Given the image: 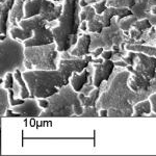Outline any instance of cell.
<instances>
[{"instance_id":"obj_25","label":"cell","mask_w":156,"mask_h":156,"mask_svg":"<svg viewBox=\"0 0 156 156\" xmlns=\"http://www.w3.org/2000/svg\"><path fill=\"white\" fill-rule=\"evenodd\" d=\"M90 117H100L99 115V109L97 106H85L83 109V112L80 115V118H90Z\"/></svg>"},{"instance_id":"obj_23","label":"cell","mask_w":156,"mask_h":156,"mask_svg":"<svg viewBox=\"0 0 156 156\" xmlns=\"http://www.w3.org/2000/svg\"><path fill=\"white\" fill-rule=\"evenodd\" d=\"M9 106H11V102H9V90H6L4 87H1L0 89V115L2 118L4 117Z\"/></svg>"},{"instance_id":"obj_36","label":"cell","mask_w":156,"mask_h":156,"mask_svg":"<svg viewBox=\"0 0 156 156\" xmlns=\"http://www.w3.org/2000/svg\"><path fill=\"white\" fill-rule=\"evenodd\" d=\"M99 115L100 117H108V109H106V108H100L99 109Z\"/></svg>"},{"instance_id":"obj_22","label":"cell","mask_w":156,"mask_h":156,"mask_svg":"<svg viewBox=\"0 0 156 156\" xmlns=\"http://www.w3.org/2000/svg\"><path fill=\"white\" fill-rule=\"evenodd\" d=\"M126 50L128 51H135V52H142L149 56L156 57V47L152 46H146L144 44H126Z\"/></svg>"},{"instance_id":"obj_34","label":"cell","mask_w":156,"mask_h":156,"mask_svg":"<svg viewBox=\"0 0 156 156\" xmlns=\"http://www.w3.org/2000/svg\"><path fill=\"white\" fill-rule=\"evenodd\" d=\"M115 65L118 67H122V68H127L128 64L126 62H124L122 58H121V60H118V62H115Z\"/></svg>"},{"instance_id":"obj_14","label":"cell","mask_w":156,"mask_h":156,"mask_svg":"<svg viewBox=\"0 0 156 156\" xmlns=\"http://www.w3.org/2000/svg\"><path fill=\"white\" fill-rule=\"evenodd\" d=\"M153 80L149 79L148 77H146L145 75L140 74V73L136 72L135 70H133L128 80V85L133 92L136 93H145L151 90V87H153L152 83Z\"/></svg>"},{"instance_id":"obj_24","label":"cell","mask_w":156,"mask_h":156,"mask_svg":"<svg viewBox=\"0 0 156 156\" xmlns=\"http://www.w3.org/2000/svg\"><path fill=\"white\" fill-rule=\"evenodd\" d=\"M152 23L149 19H140V20H137V21L133 22L132 24V28H135L137 30H140V31H144L146 32L147 30H149L152 28Z\"/></svg>"},{"instance_id":"obj_10","label":"cell","mask_w":156,"mask_h":156,"mask_svg":"<svg viewBox=\"0 0 156 156\" xmlns=\"http://www.w3.org/2000/svg\"><path fill=\"white\" fill-rule=\"evenodd\" d=\"M134 70L140 74L145 75L151 80L156 77V57L137 52V58L135 60Z\"/></svg>"},{"instance_id":"obj_29","label":"cell","mask_w":156,"mask_h":156,"mask_svg":"<svg viewBox=\"0 0 156 156\" xmlns=\"http://www.w3.org/2000/svg\"><path fill=\"white\" fill-rule=\"evenodd\" d=\"M115 54V53L112 49H105L104 51H103V53L101 54V57L104 60H108V59H112Z\"/></svg>"},{"instance_id":"obj_16","label":"cell","mask_w":156,"mask_h":156,"mask_svg":"<svg viewBox=\"0 0 156 156\" xmlns=\"http://www.w3.org/2000/svg\"><path fill=\"white\" fill-rule=\"evenodd\" d=\"M90 47H92V37L89 34H83L79 37L78 41L70 53L75 57H84L85 55L90 54Z\"/></svg>"},{"instance_id":"obj_7","label":"cell","mask_w":156,"mask_h":156,"mask_svg":"<svg viewBox=\"0 0 156 156\" xmlns=\"http://www.w3.org/2000/svg\"><path fill=\"white\" fill-rule=\"evenodd\" d=\"M56 43L34 47H25L26 70H58V55Z\"/></svg>"},{"instance_id":"obj_20","label":"cell","mask_w":156,"mask_h":156,"mask_svg":"<svg viewBox=\"0 0 156 156\" xmlns=\"http://www.w3.org/2000/svg\"><path fill=\"white\" fill-rule=\"evenodd\" d=\"M153 112L152 110V104H151L149 98L148 99L140 100L136 102L133 106V115L132 117H147Z\"/></svg>"},{"instance_id":"obj_4","label":"cell","mask_w":156,"mask_h":156,"mask_svg":"<svg viewBox=\"0 0 156 156\" xmlns=\"http://www.w3.org/2000/svg\"><path fill=\"white\" fill-rule=\"evenodd\" d=\"M23 76L31 98L37 99L51 97L68 84L58 70H26Z\"/></svg>"},{"instance_id":"obj_32","label":"cell","mask_w":156,"mask_h":156,"mask_svg":"<svg viewBox=\"0 0 156 156\" xmlns=\"http://www.w3.org/2000/svg\"><path fill=\"white\" fill-rule=\"evenodd\" d=\"M149 100L152 104V110L153 112H156V92L152 93V94L149 95Z\"/></svg>"},{"instance_id":"obj_11","label":"cell","mask_w":156,"mask_h":156,"mask_svg":"<svg viewBox=\"0 0 156 156\" xmlns=\"http://www.w3.org/2000/svg\"><path fill=\"white\" fill-rule=\"evenodd\" d=\"M115 62L112 59L104 60L100 64H94V76H93V85L95 87H101L103 82L109 80L110 76L115 71Z\"/></svg>"},{"instance_id":"obj_26","label":"cell","mask_w":156,"mask_h":156,"mask_svg":"<svg viewBox=\"0 0 156 156\" xmlns=\"http://www.w3.org/2000/svg\"><path fill=\"white\" fill-rule=\"evenodd\" d=\"M107 4H108L107 0H98L96 3L92 4V5L95 9V11H96L98 15H101L107 9V7H108Z\"/></svg>"},{"instance_id":"obj_1","label":"cell","mask_w":156,"mask_h":156,"mask_svg":"<svg viewBox=\"0 0 156 156\" xmlns=\"http://www.w3.org/2000/svg\"><path fill=\"white\" fill-rule=\"evenodd\" d=\"M131 75L128 70L121 71L115 75L107 85V89L101 94L97 108L108 109V117H132L133 106L140 100H144L147 93L133 92L128 85Z\"/></svg>"},{"instance_id":"obj_9","label":"cell","mask_w":156,"mask_h":156,"mask_svg":"<svg viewBox=\"0 0 156 156\" xmlns=\"http://www.w3.org/2000/svg\"><path fill=\"white\" fill-rule=\"evenodd\" d=\"M93 55H85L84 57H72V58H60L58 62V71L62 73L67 83H70V78L74 72L81 73L93 62Z\"/></svg>"},{"instance_id":"obj_42","label":"cell","mask_w":156,"mask_h":156,"mask_svg":"<svg viewBox=\"0 0 156 156\" xmlns=\"http://www.w3.org/2000/svg\"><path fill=\"white\" fill-rule=\"evenodd\" d=\"M154 80H156V77H155V79H154Z\"/></svg>"},{"instance_id":"obj_17","label":"cell","mask_w":156,"mask_h":156,"mask_svg":"<svg viewBox=\"0 0 156 156\" xmlns=\"http://www.w3.org/2000/svg\"><path fill=\"white\" fill-rule=\"evenodd\" d=\"M90 75V72L87 70V68L81 73H77V72L73 73L71 78H70V83L73 87V89L78 93L82 92V90L85 87V85L89 83Z\"/></svg>"},{"instance_id":"obj_21","label":"cell","mask_w":156,"mask_h":156,"mask_svg":"<svg viewBox=\"0 0 156 156\" xmlns=\"http://www.w3.org/2000/svg\"><path fill=\"white\" fill-rule=\"evenodd\" d=\"M14 75H15V79H16V81L18 82V85L20 87L19 97L22 98V99H28V98H31L28 85H27L26 81H25V79H24L23 71L20 69H17L16 71L14 72Z\"/></svg>"},{"instance_id":"obj_27","label":"cell","mask_w":156,"mask_h":156,"mask_svg":"<svg viewBox=\"0 0 156 156\" xmlns=\"http://www.w3.org/2000/svg\"><path fill=\"white\" fill-rule=\"evenodd\" d=\"M15 81H16V79H15L14 72H9L5 75V76H4V84H3V87H5L6 90L14 89Z\"/></svg>"},{"instance_id":"obj_19","label":"cell","mask_w":156,"mask_h":156,"mask_svg":"<svg viewBox=\"0 0 156 156\" xmlns=\"http://www.w3.org/2000/svg\"><path fill=\"white\" fill-rule=\"evenodd\" d=\"M101 96V87H95L89 95H85L84 93H79V100L81 102L82 106H97V103L99 101Z\"/></svg>"},{"instance_id":"obj_8","label":"cell","mask_w":156,"mask_h":156,"mask_svg":"<svg viewBox=\"0 0 156 156\" xmlns=\"http://www.w3.org/2000/svg\"><path fill=\"white\" fill-rule=\"evenodd\" d=\"M60 0H27L25 2V18L41 16L47 22L58 20L64 4H55Z\"/></svg>"},{"instance_id":"obj_40","label":"cell","mask_w":156,"mask_h":156,"mask_svg":"<svg viewBox=\"0 0 156 156\" xmlns=\"http://www.w3.org/2000/svg\"><path fill=\"white\" fill-rule=\"evenodd\" d=\"M147 117H150V118H156V112H153V114H152V112H151V114H150V115H148Z\"/></svg>"},{"instance_id":"obj_33","label":"cell","mask_w":156,"mask_h":156,"mask_svg":"<svg viewBox=\"0 0 156 156\" xmlns=\"http://www.w3.org/2000/svg\"><path fill=\"white\" fill-rule=\"evenodd\" d=\"M4 117H21V115H20L19 114H17V112H14V110H12V109H9H9H7L6 110V112H5V115H4Z\"/></svg>"},{"instance_id":"obj_15","label":"cell","mask_w":156,"mask_h":156,"mask_svg":"<svg viewBox=\"0 0 156 156\" xmlns=\"http://www.w3.org/2000/svg\"><path fill=\"white\" fill-rule=\"evenodd\" d=\"M17 0H4L1 2L0 7V34H1V41L5 40L7 36V23L9 22V14L14 7Z\"/></svg>"},{"instance_id":"obj_39","label":"cell","mask_w":156,"mask_h":156,"mask_svg":"<svg viewBox=\"0 0 156 156\" xmlns=\"http://www.w3.org/2000/svg\"><path fill=\"white\" fill-rule=\"evenodd\" d=\"M151 14L154 15V16H156V5H154L151 9Z\"/></svg>"},{"instance_id":"obj_6","label":"cell","mask_w":156,"mask_h":156,"mask_svg":"<svg viewBox=\"0 0 156 156\" xmlns=\"http://www.w3.org/2000/svg\"><path fill=\"white\" fill-rule=\"evenodd\" d=\"M25 62V45L23 42L7 37L0 43V78H3L9 72L17 69L26 71Z\"/></svg>"},{"instance_id":"obj_35","label":"cell","mask_w":156,"mask_h":156,"mask_svg":"<svg viewBox=\"0 0 156 156\" xmlns=\"http://www.w3.org/2000/svg\"><path fill=\"white\" fill-rule=\"evenodd\" d=\"M80 30L81 31H87V21H85V20H82L81 23H80Z\"/></svg>"},{"instance_id":"obj_37","label":"cell","mask_w":156,"mask_h":156,"mask_svg":"<svg viewBox=\"0 0 156 156\" xmlns=\"http://www.w3.org/2000/svg\"><path fill=\"white\" fill-rule=\"evenodd\" d=\"M112 49L114 50V52L115 54H119L121 52V47L119 46V45H114V46L112 47Z\"/></svg>"},{"instance_id":"obj_2","label":"cell","mask_w":156,"mask_h":156,"mask_svg":"<svg viewBox=\"0 0 156 156\" xmlns=\"http://www.w3.org/2000/svg\"><path fill=\"white\" fill-rule=\"evenodd\" d=\"M64 9L58 18V25L52 28L57 50L62 53L69 51L75 46L79 39L78 32L80 30L79 0H64Z\"/></svg>"},{"instance_id":"obj_28","label":"cell","mask_w":156,"mask_h":156,"mask_svg":"<svg viewBox=\"0 0 156 156\" xmlns=\"http://www.w3.org/2000/svg\"><path fill=\"white\" fill-rule=\"evenodd\" d=\"M136 58H137V52H135V51H129L127 56L122 57V59L127 62L128 66H134Z\"/></svg>"},{"instance_id":"obj_12","label":"cell","mask_w":156,"mask_h":156,"mask_svg":"<svg viewBox=\"0 0 156 156\" xmlns=\"http://www.w3.org/2000/svg\"><path fill=\"white\" fill-rule=\"evenodd\" d=\"M80 19L87 21V31L90 34H99L104 30L101 20L99 18V15L97 14L93 5H87L85 7H82L80 12Z\"/></svg>"},{"instance_id":"obj_41","label":"cell","mask_w":156,"mask_h":156,"mask_svg":"<svg viewBox=\"0 0 156 156\" xmlns=\"http://www.w3.org/2000/svg\"><path fill=\"white\" fill-rule=\"evenodd\" d=\"M23 1H24V2H26V1H27V0H23Z\"/></svg>"},{"instance_id":"obj_31","label":"cell","mask_w":156,"mask_h":156,"mask_svg":"<svg viewBox=\"0 0 156 156\" xmlns=\"http://www.w3.org/2000/svg\"><path fill=\"white\" fill-rule=\"evenodd\" d=\"M104 50H105L104 47H101V46L97 47V48H95L94 51H90V55H93V57H100Z\"/></svg>"},{"instance_id":"obj_5","label":"cell","mask_w":156,"mask_h":156,"mask_svg":"<svg viewBox=\"0 0 156 156\" xmlns=\"http://www.w3.org/2000/svg\"><path fill=\"white\" fill-rule=\"evenodd\" d=\"M50 106L42 112V118H66L80 117L84 107L79 100V93L71 83L60 87L56 94L48 98Z\"/></svg>"},{"instance_id":"obj_38","label":"cell","mask_w":156,"mask_h":156,"mask_svg":"<svg viewBox=\"0 0 156 156\" xmlns=\"http://www.w3.org/2000/svg\"><path fill=\"white\" fill-rule=\"evenodd\" d=\"M156 34V28L155 27H152V28L150 29V32H149V37H151V39H153Z\"/></svg>"},{"instance_id":"obj_30","label":"cell","mask_w":156,"mask_h":156,"mask_svg":"<svg viewBox=\"0 0 156 156\" xmlns=\"http://www.w3.org/2000/svg\"><path fill=\"white\" fill-rule=\"evenodd\" d=\"M37 101H39L40 106H41L44 110L47 109V108L50 106V102H49L48 98H40V99H37Z\"/></svg>"},{"instance_id":"obj_13","label":"cell","mask_w":156,"mask_h":156,"mask_svg":"<svg viewBox=\"0 0 156 156\" xmlns=\"http://www.w3.org/2000/svg\"><path fill=\"white\" fill-rule=\"evenodd\" d=\"M12 109L15 112L19 114L21 117H27V118H37L41 117L42 112L44 109L40 106L39 101L37 98H28L25 99L24 103L17 106L12 107Z\"/></svg>"},{"instance_id":"obj_18","label":"cell","mask_w":156,"mask_h":156,"mask_svg":"<svg viewBox=\"0 0 156 156\" xmlns=\"http://www.w3.org/2000/svg\"><path fill=\"white\" fill-rule=\"evenodd\" d=\"M25 18V2L23 0H17L9 14V22L12 26H19L21 20Z\"/></svg>"},{"instance_id":"obj_3","label":"cell","mask_w":156,"mask_h":156,"mask_svg":"<svg viewBox=\"0 0 156 156\" xmlns=\"http://www.w3.org/2000/svg\"><path fill=\"white\" fill-rule=\"evenodd\" d=\"M9 34L12 39L24 43L25 47H34L55 43L52 29L47 27V21L41 16L24 18L19 26H12Z\"/></svg>"}]
</instances>
